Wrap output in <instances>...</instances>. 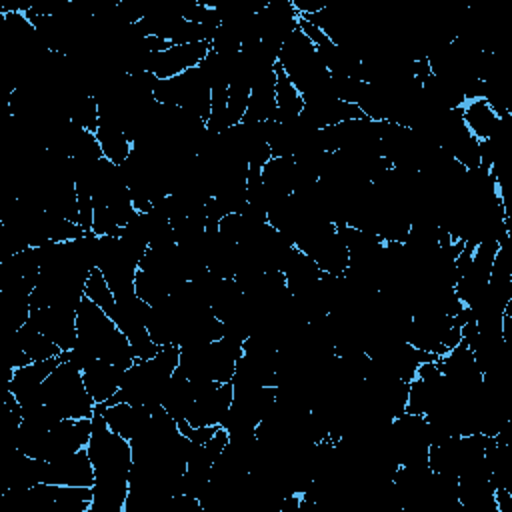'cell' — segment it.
<instances>
[{
  "instance_id": "44dd1931",
  "label": "cell",
  "mask_w": 512,
  "mask_h": 512,
  "mask_svg": "<svg viewBox=\"0 0 512 512\" xmlns=\"http://www.w3.org/2000/svg\"><path fill=\"white\" fill-rule=\"evenodd\" d=\"M262 184L268 200V208L286 200L296 188V164L294 158H270L262 166Z\"/></svg>"
},
{
  "instance_id": "484cf974",
  "label": "cell",
  "mask_w": 512,
  "mask_h": 512,
  "mask_svg": "<svg viewBox=\"0 0 512 512\" xmlns=\"http://www.w3.org/2000/svg\"><path fill=\"white\" fill-rule=\"evenodd\" d=\"M4 346L26 352L32 362L58 358L62 354V350L46 334H42L30 320L24 326H20L14 334H6Z\"/></svg>"
},
{
  "instance_id": "7402d4cb",
  "label": "cell",
  "mask_w": 512,
  "mask_h": 512,
  "mask_svg": "<svg viewBox=\"0 0 512 512\" xmlns=\"http://www.w3.org/2000/svg\"><path fill=\"white\" fill-rule=\"evenodd\" d=\"M102 414L108 424V428L116 434H120L126 440L136 438L152 418V412L144 406H134L128 402H116V404H104L102 402Z\"/></svg>"
},
{
  "instance_id": "7c38bea8",
  "label": "cell",
  "mask_w": 512,
  "mask_h": 512,
  "mask_svg": "<svg viewBox=\"0 0 512 512\" xmlns=\"http://www.w3.org/2000/svg\"><path fill=\"white\" fill-rule=\"evenodd\" d=\"M108 316L128 338V342L134 350V356L138 360L152 358L160 350V346L150 338L148 328H146V322L150 316V304L144 302L140 296H136V292L116 298Z\"/></svg>"
},
{
  "instance_id": "9c48e42d",
  "label": "cell",
  "mask_w": 512,
  "mask_h": 512,
  "mask_svg": "<svg viewBox=\"0 0 512 512\" xmlns=\"http://www.w3.org/2000/svg\"><path fill=\"white\" fill-rule=\"evenodd\" d=\"M388 440L398 466H428L430 434L424 414L404 412L396 416L390 424Z\"/></svg>"
},
{
  "instance_id": "5b68a950",
  "label": "cell",
  "mask_w": 512,
  "mask_h": 512,
  "mask_svg": "<svg viewBox=\"0 0 512 512\" xmlns=\"http://www.w3.org/2000/svg\"><path fill=\"white\" fill-rule=\"evenodd\" d=\"M278 66L296 86L302 100H310L322 94H332V74L322 64L310 38L296 28L282 44L278 52Z\"/></svg>"
},
{
  "instance_id": "5bb4252c",
  "label": "cell",
  "mask_w": 512,
  "mask_h": 512,
  "mask_svg": "<svg viewBox=\"0 0 512 512\" xmlns=\"http://www.w3.org/2000/svg\"><path fill=\"white\" fill-rule=\"evenodd\" d=\"M300 14L292 0H270L254 16V32L272 50L280 52L284 40L298 28Z\"/></svg>"
},
{
  "instance_id": "6da1fadb",
  "label": "cell",
  "mask_w": 512,
  "mask_h": 512,
  "mask_svg": "<svg viewBox=\"0 0 512 512\" xmlns=\"http://www.w3.org/2000/svg\"><path fill=\"white\" fill-rule=\"evenodd\" d=\"M102 408V404L94 406L92 434L86 444L94 466V498L88 512H124L132 470V446L130 440L108 428Z\"/></svg>"
},
{
  "instance_id": "277c9868",
  "label": "cell",
  "mask_w": 512,
  "mask_h": 512,
  "mask_svg": "<svg viewBox=\"0 0 512 512\" xmlns=\"http://www.w3.org/2000/svg\"><path fill=\"white\" fill-rule=\"evenodd\" d=\"M92 434V418H62L54 426L20 422L14 446L38 460H58L86 448Z\"/></svg>"
},
{
  "instance_id": "ba28073f",
  "label": "cell",
  "mask_w": 512,
  "mask_h": 512,
  "mask_svg": "<svg viewBox=\"0 0 512 512\" xmlns=\"http://www.w3.org/2000/svg\"><path fill=\"white\" fill-rule=\"evenodd\" d=\"M154 98L158 104L182 108L204 122L210 118L212 110V90L202 74V70L190 68L178 76L156 80L154 84Z\"/></svg>"
},
{
  "instance_id": "ffe728a7",
  "label": "cell",
  "mask_w": 512,
  "mask_h": 512,
  "mask_svg": "<svg viewBox=\"0 0 512 512\" xmlns=\"http://www.w3.org/2000/svg\"><path fill=\"white\" fill-rule=\"evenodd\" d=\"M234 398L232 382L218 384L210 392L194 400L188 416L184 418L192 426H220Z\"/></svg>"
},
{
  "instance_id": "30bf717a",
  "label": "cell",
  "mask_w": 512,
  "mask_h": 512,
  "mask_svg": "<svg viewBox=\"0 0 512 512\" xmlns=\"http://www.w3.org/2000/svg\"><path fill=\"white\" fill-rule=\"evenodd\" d=\"M406 342H410L418 350L430 352L440 358L450 348L462 342V332L460 326L454 324V316L434 310H422L412 314Z\"/></svg>"
},
{
  "instance_id": "cb8c5ba5",
  "label": "cell",
  "mask_w": 512,
  "mask_h": 512,
  "mask_svg": "<svg viewBox=\"0 0 512 512\" xmlns=\"http://www.w3.org/2000/svg\"><path fill=\"white\" fill-rule=\"evenodd\" d=\"M124 368L112 364V362H106V360H96L92 362L84 372V384H86V390L88 394L92 396V400L96 404H102V402H108L118 390H120V384H122V378H124Z\"/></svg>"
},
{
  "instance_id": "4fadbf2b",
  "label": "cell",
  "mask_w": 512,
  "mask_h": 512,
  "mask_svg": "<svg viewBox=\"0 0 512 512\" xmlns=\"http://www.w3.org/2000/svg\"><path fill=\"white\" fill-rule=\"evenodd\" d=\"M486 440L488 436L484 434H466L432 444L428 450V466L438 474L458 478L466 468L484 458Z\"/></svg>"
},
{
  "instance_id": "d6986e66",
  "label": "cell",
  "mask_w": 512,
  "mask_h": 512,
  "mask_svg": "<svg viewBox=\"0 0 512 512\" xmlns=\"http://www.w3.org/2000/svg\"><path fill=\"white\" fill-rule=\"evenodd\" d=\"M42 334H46L62 352L76 346V310L46 306L30 312L28 318Z\"/></svg>"
},
{
  "instance_id": "603a6c76",
  "label": "cell",
  "mask_w": 512,
  "mask_h": 512,
  "mask_svg": "<svg viewBox=\"0 0 512 512\" xmlns=\"http://www.w3.org/2000/svg\"><path fill=\"white\" fill-rule=\"evenodd\" d=\"M276 70L254 78L242 122H268L276 118Z\"/></svg>"
},
{
  "instance_id": "d6a6232c",
  "label": "cell",
  "mask_w": 512,
  "mask_h": 512,
  "mask_svg": "<svg viewBox=\"0 0 512 512\" xmlns=\"http://www.w3.org/2000/svg\"><path fill=\"white\" fill-rule=\"evenodd\" d=\"M330 88H332V94H334L338 100L358 106V100H360V96H362V92H364V88H366V82L356 80V78H348V76H336V74H332Z\"/></svg>"
},
{
  "instance_id": "2e32d148",
  "label": "cell",
  "mask_w": 512,
  "mask_h": 512,
  "mask_svg": "<svg viewBox=\"0 0 512 512\" xmlns=\"http://www.w3.org/2000/svg\"><path fill=\"white\" fill-rule=\"evenodd\" d=\"M210 52V40L192 44H172L162 52H154L148 58V72L158 80L178 76L190 68H196Z\"/></svg>"
},
{
  "instance_id": "ac0fdd59",
  "label": "cell",
  "mask_w": 512,
  "mask_h": 512,
  "mask_svg": "<svg viewBox=\"0 0 512 512\" xmlns=\"http://www.w3.org/2000/svg\"><path fill=\"white\" fill-rule=\"evenodd\" d=\"M58 362H60V356L30 362V364H26L22 368H16L12 372L10 382H8V390L14 394V398L18 400V404L22 408L42 404V384L50 376V372L58 366Z\"/></svg>"
},
{
  "instance_id": "4316f807",
  "label": "cell",
  "mask_w": 512,
  "mask_h": 512,
  "mask_svg": "<svg viewBox=\"0 0 512 512\" xmlns=\"http://www.w3.org/2000/svg\"><path fill=\"white\" fill-rule=\"evenodd\" d=\"M194 386L190 378H184L174 372L170 378L164 394H162V408L176 420H184L194 404Z\"/></svg>"
},
{
  "instance_id": "3957f363",
  "label": "cell",
  "mask_w": 512,
  "mask_h": 512,
  "mask_svg": "<svg viewBox=\"0 0 512 512\" xmlns=\"http://www.w3.org/2000/svg\"><path fill=\"white\" fill-rule=\"evenodd\" d=\"M76 332V344L86 348L98 360L112 362L124 370L134 364L136 356L128 338L114 324L108 312L86 296L76 310Z\"/></svg>"
},
{
  "instance_id": "52a82bcc",
  "label": "cell",
  "mask_w": 512,
  "mask_h": 512,
  "mask_svg": "<svg viewBox=\"0 0 512 512\" xmlns=\"http://www.w3.org/2000/svg\"><path fill=\"white\" fill-rule=\"evenodd\" d=\"M42 404L52 408L62 418H92L96 402L86 390L82 372L60 360L58 366L50 372V376L42 384Z\"/></svg>"
},
{
  "instance_id": "836d02e7",
  "label": "cell",
  "mask_w": 512,
  "mask_h": 512,
  "mask_svg": "<svg viewBox=\"0 0 512 512\" xmlns=\"http://www.w3.org/2000/svg\"><path fill=\"white\" fill-rule=\"evenodd\" d=\"M220 426H192L190 422L186 420H178V430L192 442V444H204L208 442L214 432L218 430Z\"/></svg>"
},
{
  "instance_id": "d4e9b609",
  "label": "cell",
  "mask_w": 512,
  "mask_h": 512,
  "mask_svg": "<svg viewBox=\"0 0 512 512\" xmlns=\"http://www.w3.org/2000/svg\"><path fill=\"white\" fill-rule=\"evenodd\" d=\"M286 278V286L290 290L292 296L302 294L306 290H310L312 286H316L322 278V270L320 266L302 250H298L296 246L292 248V252L288 254L282 270H280Z\"/></svg>"
},
{
  "instance_id": "8992f818",
  "label": "cell",
  "mask_w": 512,
  "mask_h": 512,
  "mask_svg": "<svg viewBox=\"0 0 512 512\" xmlns=\"http://www.w3.org/2000/svg\"><path fill=\"white\" fill-rule=\"evenodd\" d=\"M242 340L220 336L214 342L180 348L176 374L190 380H212L218 384L230 382L236 360L244 354Z\"/></svg>"
},
{
  "instance_id": "8fae6325",
  "label": "cell",
  "mask_w": 512,
  "mask_h": 512,
  "mask_svg": "<svg viewBox=\"0 0 512 512\" xmlns=\"http://www.w3.org/2000/svg\"><path fill=\"white\" fill-rule=\"evenodd\" d=\"M138 264L140 260L134 258L124 248L120 236L96 238V268L104 274L116 298L134 294V278L138 272Z\"/></svg>"
},
{
  "instance_id": "1f68e13d",
  "label": "cell",
  "mask_w": 512,
  "mask_h": 512,
  "mask_svg": "<svg viewBox=\"0 0 512 512\" xmlns=\"http://www.w3.org/2000/svg\"><path fill=\"white\" fill-rule=\"evenodd\" d=\"M84 296L90 298L92 302H96V304H98L102 310H106V312H110L112 306H114V302H116V296L112 294V290H110V286H108L104 274H102L98 268L90 272V276H88V280H86V286H84Z\"/></svg>"
},
{
  "instance_id": "f1b7e54d",
  "label": "cell",
  "mask_w": 512,
  "mask_h": 512,
  "mask_svg": "<svg viewBox=\"0 0 512 512\" xmlns=\"http://www.w3.org/2000/svg\"><path fill=\"white\" fill-rule=\"evenodd\" d=\"M96 138L102 148V156L118 166L130 156V152L134 148L132 140L120 128L106 124V122H100L98 130H96Z\"/></svg>"
},
{
  "instance_id": "4dcf8cb0",
  "label": "cell",
  "mask_w": 512,
  "mask_h": 512,
  "mask_svg": "<svg viewBox=\"0 0 512 512\" xmlns=\"http://www.w3.org/2000/svg\"><path fill=\"white\" fill-rule=\"evenodd\" d=\"M68 118L76 126L96 134V130L100 126V112H98L96 98L88 96V94H82V96L74 98V102L70 104V110H68Z\"/></svg>"
},
{
  "instance_id": "e0dca14e",
  "label": "cell",
  "mask_w": 512,
  "mask_h": 512,
  "mask_svg": "<svg viewBox=\"0 0 512 512\" xmlns=\"http://www.w3.org/2000/svg\"><path fill=\"white\" fill-rule=\"evenodd\" d=\"M40 482L60 486H92L94 466L86 448L58 460H42Z\"/></svg>"
},
{
  "instance_id": "83f0119b",
  "label": "cell",
  "mask_w": 512,
  "mask_h": 512,
  "mask_svg": "<svg viewBox=\"0 0 512 512\" xmlns=\"http://www.w3.org/2000/svg\"><path fill=\"white\" fill-rule=\"evenodd\" d=\"M462 118H464L468 132L476 140H488L500 122V118L494 114V110L488 106V102L484 98L466 102L462 106Z\"/></svg>"
},
{
  "instance_id": "7a4b0ae2",
  "label": "cell",
  "mask_w": 512,
  "mask_h": 512,
  "mask_svg": "<svg viewBox=\"0 0 512 512\" xmlns=\"http://www.w3.org/2000/svg\"><path fill=\"white\" fill-rule=\"evenodd\" d=\"M180 360V348L176 344L160 346V350L146 360H134L126 368L120 390L104 404L128 402L134 406H144L150 412H156L162 406V394L176 372Z\"/></svg>"
},
{
  "instance_id": "f546056e",
  "label": "cell",
  "mask_w": 512,
  "mask_h": 512,
  "mask_svg": "<svg viewBox=\"0 0 512 512\" xmlns=\"http://www.w3.org/2000/svg\"><path fill=\"white\" fill-rule=\"evenodd\" d=\"M304 100L296 86L288 80L282 68L276 64V118L274 120H292L298 118L302 112Z\"/></svg>"
},
{
  "instance_id": "9a60e30c",
  "label": "cell",
  "mask_w": 512,
  "mask_h": 512,
  "mask_svg": "<svg viewBox=\"0 0 512 512\" xmlns=\"http://www.w3.org/2000/svg\"><path fill=\"white\" fill-rule=\"evenodd\" d=\"M500 244L502 242H498L494 238L478 242L476 248H474L470 264L456 278L454 292H456V296L460 298V302L464 306H472L478 300V296L484 292V288L488 286L490 272H492V262H494V256H496Z\"/></svg>"
}]
</instances>
